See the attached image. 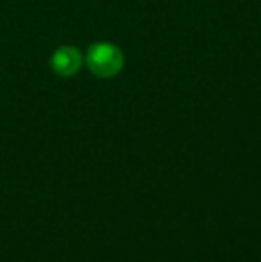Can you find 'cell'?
Segmentation results:
<instances>
[{"mask_svg":"<svg viewBox=\"0 0 261 262\" xmlns=\"http://www.w3.org/2000/svg\"><path fill=\"white\" fill-rule=\"evenodd\" d=\"M81 66V54L72 47L59 49L52 57V68L59 75H72L79 70Z\"/></svg>","mask_w":261,"mask_h":262,"instance_id":"7a4b0ae2","label":"cell"},{"mask_svg":"<svg viewBox=\"0 0 261 262\" xmlns=\"http://www.w3.org/2000/svg\"><path fill=\"white\" fill-rule=\"evenodd\" d=\"M88 62L97 75H115L122 66V54L113 45H95L90 50Z\"/></svg>","mask_w":261,"mask_h":262,"instance_id":"6da1fadb","label":"cell"}]
</instances>
